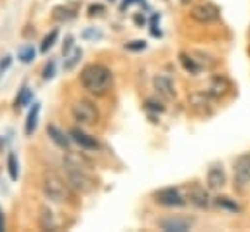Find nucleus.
<instances>
[{
    "instance_id": "1",
    "label": "nucleus",
    "mask_w": 250,
    "mask_h": 232,
    "mask_svg": "<svg viewBox=\"0 0 250 232\" xmlns=\"http://www.w3.org/2000/svg\"><path fill=\"white\" fill-rule=\"evenodd\" d=\"M113 82V74L105 64L90 62L80 70V84L86 92L94 96H104Z\"/></svg>"
},
{
    "instance_id": "2",
    "label": "nucleus",
    "mask_w": 250,
    "mask_h": 232,
    "mask_svg": "<svg viewBox=\"0 0 250 232\" xmlns=\"http://www.w3.org/2000/svg\"><path fill=\"white\" fill-rule=\"evenodd\" d=\"M41 189L49 201L55 203H70L72 201V187L68 181L59 177L55 172H45L41 179Z\"/></svg>"
},
{
    "instance_id": "3",
    "label": "nucleus",
    "mask_w": 250,
    "mask_h": 232,
    "mask_svg": "<svg viewBox=\"0 0 250 232\" xmlns=\"http://www.w3.org/2000/svg\"><path fill=\"white\" fill-rule=\"evenodd\" d=\"M64 175H66V181L70 183V187L80 193H90L96 187V181L86 174V170L72 162H64Z\"/></svg>"
},
{
    "instance_id": "4",
    "label": "nucleus",
    "mask_w": 250,
    "mask_h": 232,
    "mask_svg": "<svg viewBox=\"0 0 250 232\" xmlns=\"http://www.w3.org/2000/svg\"><path fill=\"white\" fill-rule=\"evenodd\" d=\"M70 115L78 125H96L100 121V111L90 99H76L70 105Z\"/></svg>"
},
{
    "instance_id": "5",
    "label": "nucleus",
    "mask_w": 250,
    "mask_h": 232,
    "mask_svg": "<svg viewBox=\"0 0 250 232\" xmlns=\"http://www.w3.org/2000/svg\"><path fill=\"white\" fill-rule=\"evenodd\" d=\"M232 179H234V189L244 193L250 185V152L240 154L234 160L232 166Z\"/></svg>"
},
{
    "instance_id": "6",
    "label": "nucleus",
    "mask_w": 250,
    "mask_h": 232,
    "mask_svg": "<svg viewBox=\"0 0 250 232\" xmlns=\"http://www.w3.org/2000/svg\"><path fill=\"white\" fill-rule=\"evenodd\" d=\"M152 199L162 207H184L188 203V197H184L182 191L176 187H162L152 193Z\"/></svg>"
},
{
    "instance_id": "7",
    "label": "nucleus",
    "mask_w": 250,
    "mask_h": 232,
    "mask_svg": "<svg viewBox=\"0 0 250 232\" xmlns=\"http://www.w3.org/2000/svg\"><path fill=\"white\" fill-rule=\"evenodd\" d=\"M189 16H191L193 21H197V23H201V25H207V23H215V21L221 18V12H219V8H217L215 4L203 2V4L193 6L191 12H189Z\"/></svg>"
},
{
    "instance_id": "8",
    "label": "nucleus",
    "mask_w": 250,
    "mask_h": 232,
    "mask_svg": "<svg viewBox=\"0 0 250 232\" xmlns=\"http://www.w3.org/2000/svg\"><path fill=\"white\" fill-rule=\"evenodd\" d=\"M207 189H209V187H207ZM207 189H205L203 185H199V183H191V185L188 187V199H189V203L195 205V207H199V209L211 207L215 201L211 199V195H209Z\"/></svg>"
},
{
    "instance_id": "9",
    "label": "nucleus",
    "mask_w": 250,
    "mask_h": 232,
    "mask_svg": "<svg viewBox=\"0 0 250 232\" xmlns=\"http://www.w3.org/2000/svg\"><path fill=\"white\" fill-rule=\"evenodd\" d=\"M68 135H70V138H72L80 148H84V150H98V148H100V142H98L94 136H90L88 133H84L80 127H72Z\"/></svg>"
},
{
    "instance_id": "10",
    "label": "nucleus",
    "mask_w": 250,
    "mask_h": 232,
    "mask_svg": "<svg viewBox=\"0 0 250 232\" xmlns=\"http://www.w3.org/2000/svg\"><path fill=\"white\" fill-rule=\"evenodd\" d=\"M227 183V175H225V170L221 164H213L209 170H207V187L211 191H219L223 189Z\"/></svg>"
},
{
    "instance_id": "11",
    "label": "nucleus",
    "mask_w": 250,
    "mask_h": 232,
    "mask_svg": "<svg viewBox=\"0 0 250 232\" xmlns=\"http://www.w3.org/2000/svg\"><path fill=\"white\" fill-rule=\"evenodd\" d=\"M152 86H154V90L158 92V96H162V97H166V99H174V97H176L174 82H172L168 76H164V74L154 76V78H152Z\"/></svg>"
},
{
    "instance_id": "12",
    "label": "nucleus",
    "mask_w": 250,
    "mask_h": 232,
    "mask_svg": "<svg viewBox=\"0 0 250 232\" xmlns=\"http://www.w3.org/2000/svg\"><path fill=\"white\" fill-rule=\"evenodd\" d=\"M191 224H193V220H189V218H162L158 222V226L166 232H186L191 228Z\"/></svg>"
},
{
    "instance_id": "13",
    "label": "nucleus",
    "mask_w": 250,
    "mask_h": 232,
    "mask_svg": "<svg viewBox=\"0 0 250 232\" xmlns=\"http://www.w3.org/2000/svg\"><path fill=\"white\" fill-rule=\"evenodd\" d=\"M47 136H49L59 148H62V150H68V148H70V138H68L59 127H55V125H47Z\"/></svg>"
},
{
    "instance_id": "14",
    "label": "nucleus",
    "mask_w": 250,
    "mask_h": 232,
    "mask_svg": "<svg viewBox=\"0 0 250 232\" xmlns=\"http://www.w3.org/2000/svg\"><path fill=\"white\" fill-rule=\"evenodd\" d=\"M39 226H41L43 230H55V228H57L55 214H53V211H51L49 207H45V205L39 209Z\"/></svg>"
},
{
    "instance_id": "15",
    "label": "nucleus",
    "mask_w": 250,
    "mask_h": 232,
    "mask_svg": "<svg viewBox=\"0 0 250 232\" xmlns=\"http://www.w3.org/2000/svg\"><path fill=\"white\" fill-rule=\"evenodd\" d=\"M53 18H55L57 21H70V19L76 18V10L70 8V6H57V8L53 10Z\"/></svg>"
},
{
    "instance_id": "16",
    "label": "nucleus",
    "mask_w": 250,
    "mask_h": 232,
    "mask_svg": "<svg viewBox=\"0 0 250 232\" xmlns=\"http://www.w3.org/2000/svg\"><path fill=\"white\" fill-rule=\"evenodd\" d=\"M227 90H229V82H227L223 76H221V78H213L211 86L207 88V92H209L211 97H219V96H223Z\"/></svg>"
},
{
    "instance_id": "17",
    "label": "nucleus",
    "mask_w": 250,
    "mask_h": 232,
    "mask_svg": "<svg viewBox=\"0 0 250 232\" xmlns=\"http://www.w3.org/2000/svg\"><path fill=\"white\" fill-rule=\"evenodd\" d=\"M39 109H41V105H39V103H33V107H31L29 113H27V121H25V135H27V136L33 135V131H35V127H37Z\"/></svg>"
},
{
    "instance_id": "18",
    "label": "nucleus",
    "mask_w": 250,
    "mask_h": 232,
    "mask_svg": "<svg viewBox=\"0 0 250 232\" xmlns=\"http://www.w3.org/2000/svg\"><path fill=\"white\" fill-rule=\"evenodd\" d=\"M180 62H182V66H184L189 74H197V72L201 70V66L197 64V58H193V57L188 55V53H180Z\"/></svg>"
},
{
    "instance_id": "19",
    "label": "nucleus",
    "mask_w": 250,
    "mask_h": 232,
    "mask_svg": "<svg viewBox=\"0 0 250 232\" xmlns=\"http://www.w3.org/2000/svg\"><path fill=\"white\" fill-rule=\"evenodd\" d=\"M215 205L221 207V209H227V211H230V213H238V211H240L238 203H234L230 197H217V199H215Z\"/></svg>"
},
{
    "instance_id": "20",
    "label": "nucleus",
    "mask_w": 250,
    "mask_h": 232,
    "mask_svg": "<svg viewBox=\"0 0 250 232\" xmlns=\"http://www.w3.org/2000/svg\"><path fill=\"white\" fill-rule=\"evenodd\" d=\"M8 174H10V179L16 181L18 175H20V168H18V160H16V154H8Z\"/></svg>"
},
{
    "instance_id": "21",
    "label": "nucleus",
    "mask_w": 250,
    "mask_h": 232,
    "mask_svg": "<svg viewBox=\"0 0 250 232\" xmlns=\"http://www.w3.org/2000/svg\"><path fill=\"white\" fill-rule=\"evenodd\" d=\"M31 97H33V92L29 90V88H21V92H20V96L16 97V107H23V105H27L29 101H31Z\"/></svg>"
},
{
    "instance_id": "22",
    "label": "nucleus",
    "mask_w": 250,
    "mask_h": 232,
    "mask_svg": "<svg viewBox=\"0 0 250 232\" xmlns=\"http://www.w3.org/2000/svg\"><path fill=\"white\" fill-rule=\"evenodd\" d=\"M57 35H59V31L57 29H53L49 35H45V39L41 41V53H47L53 45H55V41H57Z\"/></svg>"
},
{
    "instance_id": "23",
    "label": "nucleus",
    "mask_w": 250,
    "mask_h": 232,
    "mask_svg": "<svg viewBox=\"0 0 250 232\" xmlns=\"http://www.w3.org/2000/svg\"><path fill=\"white\" fill-rule=\"evenodd\" d=\"M18 58L21 60V62H31L33 58H35V49L33 47H23V49H20L18 51Z\"/></svg>"
},
{
    "instance_id": "24",
    "label": "nucleus",
    "mask_w": 250,
    "mask_h": 232,
    "mask_svg": "<svg viewBox=\"0 0 250 232\" xmlns=\"http://www.w3.org/2000/svg\"><path fill=\"white\" fill-rule=\"evenodd\" d=\"M80 57H82V51H80V49H74V53H72V55L68 57V60L64 62V68H66V70H70V68L78 62V58H80Z\"/></svg>"
},
{
    "instance_id": "25",
    "label": "nucleus",
    "mask_w": 250,
    "mask_h": 232,
    "mask_svg": "<svg viewBox=\"0 0 250 232\" xmlns=\"http://www.w3.org/2000/svg\"><path fill=\"white\" fill-rule=\"evenodd\" d=\"M145 47H146V43H145V41H141V39L131 41V43H127V45H125V49H127V51H143Z\"/></svg>"
},
{
    "instance_id": "26",
    "label": "nucleus",
    "mask_w": 250,
    "mask_h": 232,
    "mask_svg": "<svg viewBox=\"0 0 250 232\" xmlns=\"http://www.w3.org/2000/svg\"><path fill=\"white\" fill-rule=\"evenodd\" d=\"M55 76V62L51 60V62H47V66L43 68V80H49V78H53Z\"/></svg>"
},
{
    "instance_id": "27",
    "label": "nucleus",
    "mask_w": 250,
    "mask_h": 232,
    "mask_svg": "<svg viewBox=\"0 0 250 232\" xmlns=\"http://www.w3.org/2000/svg\"><path fill=\"white\" fill-rule=\"evenodd\" d=\"M146 109H152V111H164V105L160 101H154V99H146Z\"/></svg>"
},
{
    "instance_id": "28",
    "label": "nucleus",
    "mask_w": 250,
    "mask_h": 232,
    "mask_svg": "<svg viewBox=\"0 0 250 232\" xmlns=\"http://www.w3.org/2000/svg\"><path fill=\"white\" fill-rule=\"evenodd\" d=\"M10 64H12V57H10V55L2 57V60H0V74H4V72L10 68Z\"/></svg>"
},
{
    "instance_id": "29",
    "label": "nucleus",
    "mask_w": 250,
    "mask_h": 232,
    "mask_svg": "<svg viewBox=\"0 0 250 232\" xmlns=\"http://www.w3.org/2000/svg\"><path fill=\"white\" fill-rule=\"evenodd\" d=\"M88 10H90L88 14H90V16H94V14H102V12H104V6H100V4H92Z\"/></svg>"
},
{
    "instance_id": "30",
    "label": "nucleus",
    "mask_w": 250,
    "mask_h": 232,
    "mask_svg": "<svg viewBox=\"0 0 250 232\" xmlns=\"http://www.w3.org/2000/svg\"><path fill=\"white\" fill-rule=\"evenodd\" d=\"M70 47H72V35L66 37V41H64V45H62V55H66V53L70 51Z\"/></svg>"
},
{
    "instance_id": "31",
    "label": "nucleus",
    "mask_w": 250,
    "mask_h": 232,
    "mask_svg": "<svg viewBox=\"0 0 250 232\" xmlns=\"http://www.w3.org/2000/svg\"><path fill=\"white\" fill-rule=\"evenodd\" d=\"M0 230H4V213L0 209Z\"/></svg>"
},
{
    "instance_id": "32",
    "label": "nucleus",
    "mask_w": 250,
    "mask_h": 232,
    "mask_svg": "<svg viewBox=\"0 0 250 232\" xmlns=\"http://www.w3.org/2000/svg\"><path fill=\"white\" fill-rule=\"evenodd\" d=\"M133 2H139V0H125V2H123V8L129 6V4H133Z\"/></svg>"
},
{
    "instance_id": "33",
    "label": "nucleus",
    "mask_w": 250,
    "mask_h": 232,
    "mask_svg": "<svg viewBox=\"0 0 250 232\" xmlns=\"http://www.w3.org/2000/svg\"><path fill=\"white\" fill-rule=\"evenodd\" d=\"M135 21H137V23H145V19H143L141 16H137V18H135Z\"/></svg>"
},
{
    "instance_id": "34",
    "label": "nucleus",
    "mask_w": 250,
    "mask_h": 232,
    "mask_svg": "<svg viewBox=\"0 0 250 232\" xmlns=\"http://www.w3.org/2000/svg\"><path fill=\"white\" fill-rule=\"evenodd\" d=\"M111 2H113V0H111Z\"/></svg>"
}]
</instances>
